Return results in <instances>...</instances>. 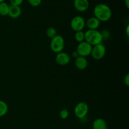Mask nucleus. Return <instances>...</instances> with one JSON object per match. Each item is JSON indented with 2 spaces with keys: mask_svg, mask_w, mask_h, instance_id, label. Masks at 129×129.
Here are the masks:
<instances>
[{
  "mask_svg": "<svg viewBox=\"0 0 129 129\" xmlns=\"http://www.w3.org/2000/svg\"><path fill=\"white\" fill-rule=\"evenodd\" d=\"M75 66L79 70H84L88 67V62L86 58L79 56L75 59Z\"/></svg>",
  "mask_w": 129,
  "mask_h": 129,
  "instance_id": "obj_11",
  "label": "nucleus"
},
{
  "mask_svg": "<svg viewBox=\"0 0 129 129\" xmlns=\"http://www.w3.org/2000/svg\"><path fill=\"white\" fill-rule=\"evenodd\" d=\"M100 23L96 18L91 16L86 21V26L89 30H97L100 26Z\"/></svg>",
  "mask_w": 129,
  "mask_h": 129,
  "instance_id": "obj_10",
  "label": "nucleus"
},
{
  "mask_svg": "<svg viewBox=\"0 0 129 129\" xmlns=\"http://www.w3.org/2000/svg\"><path fill=\"white\" fill-rule=\"evenodd\" d=\"M50 47L52 51L56 54L62 52L65 47V40L63 37L60 35H57L52 38L50 40Z\"/></svg>",
  "mask_w": 129,
  "mask_h": 129,
  "instance_id": "obj_3",
  "label": "nucleus"
},
{
  "mask_svg": "<svg viewBox=\"0 0 129 129\" xmlns=\"http://www.w3.org/2000/svg\"><path fill=\"white\" fill-rule=\"evenodd\" d=\"M28 3L33 7L39 6L41 4L42 0H27Z\"/></svg>",
  "mask_w": 129,
  "mask_h": 129,
  "instance_id": "obj_20",
  "label": "nucleus"
},
{
  "mask_svg": "<svg viewBox=\"0 0 129 129\" xmlns=\"http://www.w3.org/2000/svg\"><path fill=\"white\" fill-rule=\"evenodd\" d=\"M106 47L103 44H100L93 46L91 55L94 60H101L106 54Z\"/></svg>",
  "mask_w": 129,
  "mask_h": 129,
  "instance_id": "obj_6",
  "label": "nucleus"
},
{
  "mask_svg": "<svg viewBox=\"0 0 129 129\" xmlns=\"http://www.w3.org/2000/svg\"><path fill=\"white\" fill-rule=\"evenodd\" d=\"M74 115L80 120L84 119L89 112V107L85 102H79L74 107Z\"/></svg>",
  "mask_w": 129,
  "mask_h": 129,
  "instance_id": "obj_4",
  "label": "nucleus"
},
{
  "mask_svg": "<svg viewBox=\"0 0 129 129\" xmlns=\"http://www.w3.org/2000/svg\"><path fill=\"white\" fill-rule=\"evenodd\" d=\"M84 41L88 42L92 46L102 44L103 42L101 31L98 30H88L86 32H84Z\"/></svg>",
  "mask_w": 129,
  "mask_h": 129,
  "instance_id": "obj_2",
  "label": "nucleus"
},
{
  "mask_svg": "<svg viewBox=\"0 0 129 129\" xmlns=\"http://www.w3.org/2000/svg\"><path fill=\"white\" fill-rule=\"evenodd\" d=\"M74 7L79 12H84L88 9L89 3L88 0H74Z\"/></svg>",
  "mask_w": 129,
  "mask_h": 129,
  "instance_id": "obj_9",
  "label": "nucleus"
},
{
  "mask_svg": "<svg viewBox=\"0 0 129 129\" xmlns=\"http://www.w3.org/2000/svg\"><path fill=\"white\" fill-rule=\"evenodd\" d=\"M69 115V111L68 110V109L66 108H64V109L61 110L59 113V117L62 120H66L68 118Z\"/></svg>",
  "mask_w": 129,
  "mask_h": 129,
  "instance_id": "obj_18",
  "label": "nucleus"
},
{
  "mask_svg": "<svg viewBox=\"0 0 129 129\" xmlns=\"http://www.w3.org/2000/svg\"><path fill=\"white\" fill-rule=\"evenodd\" d=\"M125 4L127 8H129V0H125Z\"/></svg>",
  "mask_w": 129,
  "mask_h": 129,
  "instance_id": "obj_25",
  "label": "nucleus"
},
{
  "mask_svg": "<svg viewBox=\"0 0 129 129\" xmlns=\"http://www.w3.org/2000/svg\"><path fill=\"white\" fill-rule=\"evenodd\" d=\"M71 28L73 31H83L86 26V21L81 16H76L71 21Z\"/></svg>",
  "mask_w": 129,
  "mask_h": 129,
  "instance_id": "obj_5",
  "label": "nucleus"
},
{
  "mask_svg": "<svg viewBox=\"0 0 129 129\" xmlns=\"http://www.w3.org/2000/svg\"><path fill=\"white\" fill-rule=\"evenodd\" d=\"M101 34H102V38H103V40H108L110 38V33L107 30H105L101 31Z\"/></svg>",
  "mask_w": 129,
  "mask_h": 129,
  "instance_id": "obj_19",
  "label": "nucleus"
},
{
  "mask_svg": "<svg viewBox=\"0 0 129 129\" xmlns=\"http://www.w3.org/2000/svg\"><path fill=\"white\" fill-rule=\"evenodd\" d=\"M94 16L100 21L106 22L110 20L112 16V11L109 6L106 4L100 3L95 6L93 10Z\"/></svg>",
  "mask_w": 129,
  "mask_h": 129,
  "instance_id": "obj_1",
  "label": "nucleus"
},
{
  "mask_svg": "<svg viewBox=\"0 0 129 129\" xmlns=\"http://www.w3.org/2000/svg\"><path fill=\"white\" fill-rule=\"evenodd\" d=\"M10 5L6 2L0 3V15L2 16H6L8 15Z\"/></svg>",
  "mask_w": 129,
  "mask_h": 129,
  "instance_id": "obj_14",
  "label": "nucleus"
},
{
  "mask_svg": "<svg viewBox=\"0 0 129 129\" xmlns=\"http://www.w3.org/2000/svg\"><path fill=\"white\" fill-rule=\"evenodd\" d=\"M46 35L47 36V37L52 39V38H54V37H55L57 35V30L54 27H49L46 30Z\"/></svg>",
  "mask_w": 129,
  "mask_h": 129,
  "instance_id": "obj_17",
  "label": "nucleus"
},
{
  "mask_svg": "<svg viewBox=\"0 0 129 129\" xmlns=\"http://www.w3.org/2000/svg\"><path fill=\"white\" fill-rule=\"evenodd\" d=\"M10 2L11 5L13 6H20V5L23 2V0H10Z\"/></svg>",
  "mask_w": 129,
  "mask_h": 129,
  "instance_id": "obj_21",
  "label": "nucleus"
},
{
  "mask_svg": "<svg viewBox=\"0 0 129 129\" xmlns=\"http://www.w3.org/2000/svg\"><path fill=\"white\" fill-rule=\"evenodd\" d=\"M5 0H0V3H2V2H5Z\"/></svg>",
  "mask_w": 129,
  "mask_h": 129,
  "instance_id": "obj_26",
  "label": "nucleus"
},
{
  "mask_svg": "<svg viewBox=\"0 0 129 129\" xmlns=\"http://www.w3.org/2000/svg\"><path fill=\"white\" fill-rule=\"evenodd\" d=\"M21 15V9L20 6L10 5L9 10L8 16L11 18H17Z\"/></svg>",
  "mask_w": 129,
  "mask_h": 129,
  "instance_id": "obj_12",
  "label": "nucleus"
},
{
  "mask_svg": "<svg viewBox=\"0 0 129 129\" xmlns=\"http://www.w3.org/2000/svg\"><path fill=\"white\" fill-rule=\"evenodd\" d=\"M92 47L93 46L91 45L88 44L86 41H84L83 42L79 43L78 45L77 46L76 51L79 56L86 57L91 55Z\"/></svg>",
  "mask_w": 129,
  "mask_h": 129,
  "instance_id": "obj_7",
  "label": "nucleus"
},
{
  "mask_svg": "<svg viewBox=\"0 0 129 129\" xmlns=\"http://www.w3.org/2000/svg\"><path fill=\"white\" fill-rule=\"evenodd\" d=\"M79 56V54H78V53L77 52L76 50L73 52V53H72V57H73V58H74V59H76V58Z\"/></svg>",
  "mask_w": 129,
  "mask_h": 129,
  "instance_id": "obj_23",
  "label": "nucleus"
},
{
  "mask_svg": "<svg viewBox=\"0 0 129 129\" xmlns=\"http://www.w3.org/2000/svg\"><path fill=\"white\" fill-rule=\"evenodd\" d=\"M93 129H108L107 122L102 118H98L93 123Z\"/></svg>",
  "mask_w": 129,
  "mask_h": 129,
  "instance_id": "obj_13",
  "label": "nucleus"
},
{
  "mask_svg": "<svg viewBox=\"0 0 129 129\" xmlns=\"http://www.w3.org/2000/svg\"><path fill=\"white\" fill-rule=\"evenodd\" d=\"M123 82H124V84H125L127 86H129V74H126L125 76L124 77Z\"/></svg>",
  "mask_w": 129,
  "mask_h": 129,
  "instance_id": "obj_22",
  "label": "nucleus"
},
{
  "mask_svg": "<svg viewBox=\"0 0 129 129\" xmlns=\"http://www.w3.org/2000/svg\"><path fill=\"white\" fill-rule=\"evenodd\" d=\"M74 38L76 42L78 43L83 42L85 40V36H84V32L83 31H76L74 34Z\"/></svg>",
  "mask_w": 129,
  "mask_h": 129,
  "instance_id": "obj_16",
  "label": "nucleus"
},
{
  "mask_svg": "<svg viewBox=\"0 0 129 129\" xmlns=\"http://www.w3.org/2000/svg\"><path fill=\"white\" fill-rule=\"evenodd\" d=\"M125 34H126V35L128 37H129V25H127V27H126L125 28Z\"/></svg>",
  "mask_w": 129,
  "mask_h": 129,
  "instance_id": "obj_24",
  "label": "nucleus"
},
{
  "mask_svg": "<svg viewBox=\"0 0 129 129\" xmlns=\"http://www.w3.org/2000/svg\"><path fill=\"white\" fill-rule=\"evenodd\" d=\"M8 112V105L5 102L0 100V117H4Z\"/></svg>",
  "mask_w": 129,
  "mask_h": 129,
  "instance_id": "obj_15",
  "label": "nucleus"
},
{
  "mask_svg": "<svg viewBox=\"0 0 129 129\" xmlns=\"http://www.w3.org/2000/svg\"><path fill=\"white\" fill-rule=\"evenodd\" d=\"M55 61L59 65L62 66H66L70 62L71 56L65 52H60L57 54L55 56Z\"/></svg>",
  "mask_w": 129,
  "mask_h": 129,
  "instance_id": "obj_8",
  "label": "nucleus"
}]
</instances>
